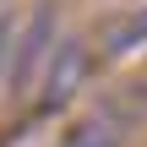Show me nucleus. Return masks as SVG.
Wrapping results in <instances>:
<instances>
[{"instance_id": "obj_6", "label": "nucleus", "mask_w": 147, "mask_h": 147, "mask_svg": "<svg viewBox=\"0 0 147 147\" xmlns=\"http://www.w3.org/2000/svg\"><path fill=\"white\" fill-rule=\"evenodd\" d=\"M131 104H136V109H147V76H136V82H131Z\"/></svg>"}, {"instance_id": "obj_3", "label": "nucleus", "mask_w": 147, "mask_h": 147, "mask_svg": "<svg viewBox=\"0 0 147 147\" xmlns=\"http://www.w3.org/2000/svg\"><path fill=\"white\" fill-rule=\"evenodd\" d=\"M125 131H131V120H120L115 109H98V115L76 120V125L60 136V147H120Z\"/></svg>"}, {"instance_id": "obj_1", "label": "nucleus", "mask_w": 147, "mask_h": 147, "mask_svg": "<svg viewBox=\"0 0 147 147\" xmlns=\"http://www.w3.org/2000/svg\"><path fill=\"white\" fill-rule=\"evenodd\" d=\"M87 65H93V55H87V44H82V38L55 44V60H49V71H44V109H65V104L82 93Z\"/></svg>"}, {"instance_id": "obj_5", "label": "nucleus", "mask_w": 147, "mask_h": 147, "mask_svg": "<svg viewBox=\"0 0 147 147\" xmlns=\"http://www.w3.org/2000/svg\"><path fill=\"white\" fill-rule=\"evenodd\" d=\"M11 65H16V22L0 11V76H11Z\"/></svg>"}, {"instance_id": "obj_2", "label": "nucleus", "mask_w": 147, "mask_h": 147, "mask_svg": "<svg viewBox=\"0 0 147 147\" xmlns=\"http://www.w3.org/2000/svg\"><path fill=\"white\" fill-rule=\"evenodd\" d=\"M49 38H55V11H38V16L27 22V33L16 38V65H11V93H27L33 82H44L38 71H49L44 60H55Z\"/></svg>"}, {"instance_id": "obj_4", "label": "nucleus", "mask_w": 147, "mask_h": 147, "mask_svg": "<svg viewBox=\"0 0 147 147\" xmlns=\"http://www.w3.org/2000/svg\"><path fill=\"white\" fill-rule=\"evenodd\" d=\"M136 44H147V5H136V11H125V16H115L109 27H104V55H125V49H136Z\"/></svg>"}]
</instances>
